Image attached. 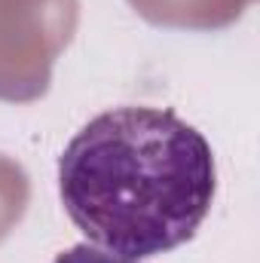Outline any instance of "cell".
<instances>
[{
  "mask_svg": "<svg viewBox=\"0 0 260 263\" xmlns=\"http://www.w3.org/2000/svg\"><path fill=\"white\" fill-rule=\"evenodd\" d=\"M55 263H138V260L123 257V254H117V251H107V248H98V245L83 242V245L67 248L65 254H59Z\"/></svg>",
  "mask_w": 260,
  "mask_h": 263,
  "instance_id": "7a4b0ae2",
  "label": "cell"
},
{
  "mask_svg": "<svg viewBox=\"0 0 260 263\" xmlns=\"http://www.w3.org/2000/svg\"><path fill=\"white\" fill-rule=\"evenodd\" d=\"M59 190L92 245L141 260L196 236L217 190L214 153L175 110L114 107L70 138Z\"/></svg>",
  "mask_w": 260,
  "mask_h": 263,
  "instance_id": "6da1fadb",
  "label": "cell"
}]
</instances>
